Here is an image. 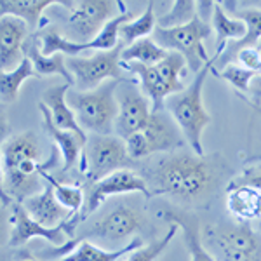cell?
Segmentation results:
<instances>
[{
    "label": "cell",
    "mask_w": 261,
    "mask_h": 261,
    "mask_svg": "<svg viewBox=\"0 0 261 261\" xmlns=\"http://www.w3.org/2000/svg\"><path fill=\"white\" fill-rule=\"evenodd\" d=\"M133 12L127 7L119 12L113 19L105 24V28L91 42H75L70 39H65L63 35L58 33L56 28H44L39 32L40 42H42V54L44 56H54V54H66L70 58H75L77 54L84 53V50H113L120 45L119 30L124 23L133 19Z\"/></svg>",
    "instance_id": "10"
},
{
    "label": "cell",
    "mask_w": 261,
    "mask_h": 261,
    "mask_svg": "<svg viewBox=\"0 0 261 261\" xmlns=\"http://www.w3.org/2000/svg\"><path fill=\"white\" fill-rule=\"evenodd\" d=\"M6 205H11V216L9 221L12 225L11 235H9V247H21L27 242L33 241V239H44V241L50 242L53 246H65L66 237H75V228L77 223L73 218L65 223H61L56 228H45L44 225L37 223L27 209L23 207L21 202H9Z\"/></svg>",
    "instance_id": "13"
},
{
    "label": "cell",
    "mask_w": 261,
    "mask_h": 261,
    "mask_svg": "<svg viewBox=\"0 0 261 261\" xmlns=\"http://www.w3.org/2000/svg\"><path fill=\"white\" fill-rule=\"evenodd\" d=\"M237 65L244 66V68L254 71V73L261 75V49L259 47H246L241 49L235 58Z\"/></svg>",
    "instance_id": "36"
},
{
    "label": "cell",
    "mask_w": 261,
    "mask_h": 261,
    "mask_svg": "<svg viewBox=\"0 0 261 261\" xmlns=\"http://www.w3.org/2000/svg\"><path fill=\"white\" fill-rule=\"evenodd\" d=\"M228 187H252L261 190V164H252L230 181Z\"/></svg>",
    "instance_id": "35"
},
{
    "label": "cell",
    "mask_w": 261,
    "mask_h": 261,
    "mask_svg": "<svg viewBox=\"0 0 261 261\" xmlns=\"http://www.w3.org/2000/svg\"><path fill=\"white\" fill-rule=\"evenodd\" d=\"M24 261H35V259H24Z\"/></svg>",
    "instance_id": "38"
},
{
    "label": "cell",
    "mask_w": 261,
    "mask_h": 261,
    "mask_svg": "<svg viewBox=\"0 0 261 261\" xmlns=\"http://www.w3.org/2000/svg\"><path fill=\"white\" fill-rule=\"evenodd\" d=\"M73 86L70 84H61V86H53L49 89H45L42 92V105L49 108L53 122L63 130H71V133H77L81 136H87L86 130H84L77 122L73 110L68 105V92Z\"/></svg>",
    "instance_id": "21"
},
{
    "label": "cell",
    "mask_w": 261,
    "mask_h": 261,
    "mask_svg": "<svg viewBox=\"0 0 261 261\" xmlns=\"http://www.w3.org/2000/svg\"><path fill=\"white\" fill-rule=\"evenodd\" d=\"M153 42L169 53H178L185 58L188 68L193 73L199 71L211 61L207 50L204 47V40L211 37V24L204 21L200 16L192 19L188 24L176 28L155 27Z\"/></svg>",
    "instance_id": "7"
},
{
    "label": "cell",
    "mask_w": 261,
    "mask_h": 261,
    "mask_svg": "<svg viewBox=\"0 0 261 261\" xmlns=\"http://www.w3.org/2000/svg\"><path fill=\"white\" fill-rule=\"evenodd\" d=\"M199 4L192 2V0H176L171 4V11L161 16L157 21V27L162 28H176L188 24L192 19L199 16Z\"/></svg>",
    "instance_id": "32"
},
{
    "label": "cell",
    "mask_w": 261,
    "mask_h": 261,
    "mask_svg": "<svg viewBox=\"0 0 261 261\" xmlns=\"http://www.w3.org/2000/svg\"><path fill=\"white\" fill-rule=\"evenodd\" d=\"M39 110L42 113V122H44V130L53 138V141L56 143V146L60 148L63 155V171H70L71 167L77 164L79 157L82 155V150L87 143L89 136H81L77 133H71V130H63L58 127L53 122L50 112L45 105L39 103Z\"/></svg>",
    "instance_id": "20"
},
{
    "label": "cell",
    "mask_w": 261,
    "mask_h": 261,
    "mask_svg": "<svg viewBox=\"0 0 261 261\" xmlns=\"http://www.w3.org/2000/svg\"><path fill=\"white\" fill-rule=\"evenodd\" d=\"M153 9H155V2H148L146 4L145 12H143L141 16H138L136 19H130L127 23L122 24L119 30V39L122 44L130 45L141 39H146L150 33H153L155 27H157Z\"/></svg>",
    "instance_id": "29"
},
{
    "label": "cell",
    "mask_w": 261,
    "mask_h": 261,
    "mask_svg": "<svg viewBox=\"0 0 261 261\" xmlns=\"http://www.w3.org/2000/svg\"><path fill=\"white\" fill-rule=\"evenodd\" d=\"M226 207L239 221L261 218V190L252 187H226Z\"/></svg>",
    "instance_id": "25"
},
{
    "label": "cell",
    "mask_w": 261,
    "mask_h": 261,
    "mask_svg": "<svg viewBox=\"0 0 261 261\" xmlns=\"http://www.w3.org/2000/svg\"><path fill=\"white\" fill-rule=\"evenodd\" d=\"M134 164L125 143L112 134H91L81 155V172L87 185L98 183L117 171L130 169Z\"/></svg>",
    "instance_id": "8"
},
{
    "label": "cell",
    "mask_w": 261,
    "mask_h": 261,
    "mask_svg": "<svg viewBox=\"0 0 261 261\" xmlns=\"http://www.w3.org/2000/svg\"><path fill=\"white\" fill-rule=\"evenodd\" d=\"M214 73H216L218 77H221L223 81L228 82L230 86H233L237 91L244 92V94H247V92H249L252 79L258 75V73H254V71H251V70L244 68V66H241V65H237V63H230V65H226L225 68H221V71H214Z\"/></svg>",
    "instance_id": "34"
},
{
    "label": "cell",
    "mask_w": 261,
    "mask_h": 261,
    "mask_svg": "<svg viewBox=\"0 0 261 261\" xmlns=\"http://www.w3.org/2000/svg\"><path fill=\"white\" fill-rule=\"evenodd\" d=\"M23 207L27 209V213L30 214L33 220L40 223V225H44L45 228H56L61 223L68 221L75 216L73 213H70L68 209H65L58 202L53 187L49 183L40 193L28 197L23 202Z\"/></svg>",
    "instance_id": "19"
},
{
    "label": "cell",
    "mask_w": 261,
    "mask_h": 261,
    "mask_svg": "<svg viewBox=\"0 0 261 261\" xmlns=\"http://www.w3.org/2000/svg\"><path fill=\"white\" fill-rule=\"evenodd\" d=\"M32 77H39L33 70V65L28 58L21 61V65L12 71H2L0 73V89H2V103L9 105L18 99L19 89L24 81Z\"/></svg>",
    "instance_id": "31"
},
{
    "label": "cell",
    "mask_w": 261,
    "mask_h": 261,
    "mask_svg": "<svg viewBox=\"0 0 261 261\" xmlns=\"http://www.w3.org/2000/svg\"><path fill=\"white\" fill-rule=\"evenodd\" d=\"M40 146L37 134L32 130L14 134L2 145V171L18 167L24 161H39Z\"/></svg>",
    "instance_id": "24"
},
{
    "label": "cell",
    "mask_w": 261,
    "mask_h": 261,
    "mask_svg": "<svg viewBox=\"0 0 261 261\" xmlns=\"http://www.w3.org/2000/svg\"><path fill=\"white\" fill-rule=\"evenodd\" d=\"M214 65H216V56H213L211 61L195 75V79L187 89L171 96L166 101L167 112L171 113L172 120L179 127L187 145L190 146L193 153L200 157L204 155L202 134L213 122V117L205 110L204 101H202V89H204L209 71L214 70Z\"/></svg>",
    "instance_id": "2"
},
{
    "label": "cell",
    "mask_w": 261,
    "mask_h": 261,
    "mask_svg": "<svg viewBox=\"0 0 261 261\" xmlns=\"http://www.w3.org/2000/svg\"><path fill=\"white\" fill-rule=\"evenodd\" d=\"M120 7V0H81L73 2L68 16V28L75 42H91L103 30L105 24L115 18V9ZM125 9V7H124ZM122 9V11H124Z\"/></svg>",
    "instance_id": "14"
},
{
    "label": "cell",
    "mask_w": 261,
    "mask_h": 261,
    "mask_svg": "<svg viewBox=\"0 0 261 261\" xmlns=\"http://www.w3.org/2000/svg\"><path fill=\"white\" fill-rule=\"evenodd\" d=\"M124 45L115 47L113 50H107V53H98L91 58H70L66 61L70 73L75 79V86L77 91H92L105 84L107 79L117 82H138L133 81L125 75L122 70V60L120 54ZM108 82V81H107Z\"/></svg>",
    "instance_id": "11"
},
{
    "label": "cell",
    "mask_w": 261,
    "mask_h": 261,
    "mask_svg": "<svg viewBox=\"0 0 261 261\" xmlns=\"http://www.w3.org/2000/svg\"><path fill=\"white\" fill-rule=\"evenodd\" d=\"M150 164L145 181L151 197L166 195L183 202L209 199L226 169L218 155L200 157L187 151H172Z\"/></svg>",
    "instance_id": "1"
},
{
    "label": "cell",
    "mask_w": 261,
    "mask_h": 261,
    "mask_svg": "<svg viewBox=\"0 0 261 261\" xmlns=\"http://www.w3.org/2000/svg\"><path fill=\"white\" fill-rule=\"evenodd\" d=\"M143 225V216L134 207L125 204H117L101 220L92 223L81 235H75L65 246H54L40 252L42 258L54 259L58 256H66L82 241H101V242H120L134 235Z\"/></svg>",
    "instance_id": "5"
},
{
    "label": "cell",
    "mask_w": 261,
    "mask_h": 261,
    "mask_svg": "<svg viewBox=\"0 0 261 261\" xmlns=\"http://www.w3.org/2000/svg\"><path fill=\"white\" fill-rule=\"evenodd\" d=\"M202 241L216 261H261V231L249 223L207 226Z\"/></svg>",
    "instance_id": "6"
},
{
    "label": "cell",
    "mask_w": 261,
    "mask_h": 261,
    "mask_svg": "<svg viewBox=\"0 0 261 261\" xmlns=\"http://www.w3.org/2000/svg\"><path fill=\"white\" fill-rule=\"evenodd\" d=\"M138 247H143L141 237H133L127 242V246L112 251L101 249V247L92 244L91 241H82L79 242V246L73 251L68 252L66 256H63L60 261H119L120 258L136 251Z\"/></svg>",
    "instance_id": "26"
},
{
    "label": "cell",
    "mask_w": 261,
    "mask_h": 261,
    "mask_svg": "<svg viewBox=\"0 0 261 261\" xmlns=\"http://www.w3.org/2000/svg\"><path fill=\"white\" fill-rule=\"evenodd\" d=\"M259 231H261V225H259Z\"/></svg>",
    "instance_id": "39"
},
{
    "label": "cell",
    "mask_w": 261,
    "mask_h": 261,
    "mask_svg": "<svg viewBox=\"0 0 261 261\" xmlns=\"http://www.w3.org/2000/svg\"><path fill=\"white\" fill-rule=\"evenodd\" d=\"M23 53L24 58H28L32 61L33 70H35V73L39 77H44V75H60V77L65 79L66 84L75 86V79L70 73L63 54H54V56H44L42 54V42L39 33H30L28 35V39L23 45Z\"/></svg>",
    "instance_id": "22"
},
{
    "label": "cell",
    "mask_w": 261,
    "mask_h": 261,
    "mask_svg": "<svg viewBox=\"0 0 261 261\" xmlns=\"http://www.w3.org/2000/svg\"><path fill=\"white\" fill-rule=\"evenodd\" d=\"M138 82H127L119 92V113L115 119V134L120 140H127L133 134L140 133L148 124L153 108L151 101L138 89Z\"/></svg>",
    "instance_id": "15"
},
{
    "label": "cell",
    "mask_w": 261,
    "mask_h": 261,
    "mask_svg": "<svg viewBox=\"0 0 261 261\" xmlns=\"http://www.w3.org/2000/svg\"><path fill=\"white\" fill-rule=\"evenodd\" d=\"M178 231H179V226L176 225V223H169V230H167V233H164V237L148 244V246L138 247L136 251H133L130 254H127L125 261H155L164 251L167 249V247H169L171 241L176 237Z\"/></svg>",
    "instance_id": "33"
},
{
    "label": "cell",
    "mask_w": 261,
    "mask_h": 261,
    "mask_svg": "<svg viewBox=\"0 0 261 261\" xmlns=\"http://www.w3.org/2000/svg\"><path fill=\"white\" fill-rule=\"evenodd\" d=\"M157 216L167 223H176L179 230L183 231L185 246L190 254V261H216V258L207 251L202 241V233L199 228V220L190 213H181L176 209L162 207L157 211Z\"/></svg>",
    "instance_id": "18"
},
{
    "label": "cell",
    "mask_w": 261,
    "mask_h": 261,
    "mask_svg": "<svg viewBox=\"0 0 261 261\" xmlns=\"http://www.w3.org/2000/svg\"><path fill=\"white\" fill-rule=\"evenodd\" d=\"M28 24L14 16L0 18V61L2 71H12L24 60L23 45L28 39Z\"/></svg>",
    "instance_id": "16"
},
{
    "label": "cell",
    "mask_w": 261,
    "mask_h": 261,
    "mask_svg": "<svg viewBox=\"0 0 261 261\" xmlns=\"http://www.w3.org/2000/svg\"><path fill=\"white\" fill-rule=\"evenodd\" d=\"M213 28L216 32V37H218V47H216V56L220 58L223 54V50L226 49V42L231 40V42H237V40H242L246 37V24L242 23L241 19H235V18H230L226 14V11L223 9V6L220 2H214V11H213Z\"/></svg>",
    "instance_id": "27"
},
{
    "label": "cell",
    "mask_w": 261,
    "mask_h": 261,
    "mask_svg": "<svg viewBox=\"0 0 261 261\" xmlns=\"http://www.w3.org/2000/svg\"><path fill=\"white\" fill-rule=\"evenodd\" d=\"M53 161H54V155L50 157L49 164ZM49 164H44V167H42V171H40L42 178H44L45 183H49L50 187H53L54 195H56L58 202H60L63 207L68 209V211L73 214H79L82 211L84 204H86V192H84L81 187H77V185H66V183H63V181L56 179L54 176H50L47 172Z\"/></svg>",
    "instance_id": "28"
},
{
    "label": "cell",
    "mask_w": 261,
    "mask_h": 261,
    "mask_svg": "<svg viewBox=\"0 0 261 261\" xmlns=\"http://www.w3.org/2000/svg\"><path fill=\"white\" fill-rule=\"evenodd\" d=\"M225 7H230V14L233 16L235 19H241L244 24H246L247 32L246 37L242 40L231 42V44L226 45V49L223 50V54L220 58L216 56V65L220 68H225L230 63H235V58H237V53L241 49L246 47H258L261 42V9L259 7H247V9H235L233 4L228 2L225 4Z\"/></svg>",
    "instance_id": "17"
},
{
    "label": "cell",
    "mask_w": 261,
    "mask_h": 261,
    "mask_svg": "<svg viewBox=\"0 0 261 261\" xmlns=\"http://www.w3.org/2000/svg\"><path fill=\"white\" fill-rule=\"evenodd\" d=\"M122 82L108 81L92 91L68 92V105L77 117L79 125L92 134H112L115 130V119L119 113L117 87ZM125 84V82H124Z\"/></svg>",
    "instance_id": "4"
},
{
    "label": "cell",
    "mask_w": 261,
    "mask_h": 261,
    "mask_svg": "<svg viewBox=\"0 0 261 261\" xmlns=\"http://www.w3.org/2000/svg\"><path fill=\"white\" fill-rule=\"evenodd\" d=\"M167 50L157 45L151 39H141L122 49V63H141V65H157L167 56Z\"/></svg>",
    "instance_id": "30"
},
{
    "label": "cell",
    "mask_w": 261,
    "mask_h": 261,
    "mask_svg": "<svg viewBox=\"0 0 261 261\" xmlns=\"http://www.w3.org/2000/svg\"><path fill=\"white\" fill-rule=\"evenodd\" d=\"M247 94L251 96V101L254 105H261V75H256V77L252 79Z\"/></svg>",
    "instance_id": "37"
},
{
    "label": "cell",
    "mask_w": 261,
    "mask_h": 261,
    "mask_svg": "<svg viewBox=\"0 0 261 261\" xmlns=\"http://www.w3.org/2000/svg\"><path fill=\"white\" fill-rule=\"evenodd\" d=\"M50 6L73 7V2H61V0H4L0 4V12H2V16H14V18L23 19L30 28V33H39V28H42V14Z\"/></svg>",
    "instance_id": "23"
},
{
    "label": "cell",
    "mask_w": 261,
    "mask_h": 261,
    "mask_svg": "<svg viewBox=\"0 0 261 261\" xmlns=\"http://www.w3.org/2000/svg\"><path fill=\"white\" fill-rule=\"evenodd\" d=\"M185 138L172 117L162 112H153L145 129L125 140V148L133 161H141L153 153L172 151L185 146Z\"/></svg>",
    "instance_id": "9"
},
{
    "label": "cell",
    "mask_w": 261,
    "mask_h": 261,
    "mask_svg": "<svg viewBox=\"0 0 261 261\" xmlns=\"http://www.w3.org/2000/svg\"><path fill=\"white\" fill-rule=\"evenodd\" d=\"M124 193H141L146 200L151 199V192L145 178L141 174H138V172H134L133 169H122L107 176V178L98 181V183L87 185L86 204H84L82 211L73 216V221L79 225V223H82L94 211H98L101 204L108 197L124 195Z\"/></svg>",
    "instance_id": "12"
},
{
    "label": "cell",
    "mask_w": 261,
    "mask_h": 261,
    "mask_svg": "<svg viewBox=\"0 0 261 261\" xmlns=\"http://www.w3.org/2000/svg\"><path fill=\"white\" fill-rule=\"evenodd\" d=\"M187 66L185 58L178 53H169L157 65L122 63V70L138 79L140 89L151 101L153 112H162L171 96L185 91L181 77Z\"/></svg>",
    "instance_id": "3"
}]
</instances>
